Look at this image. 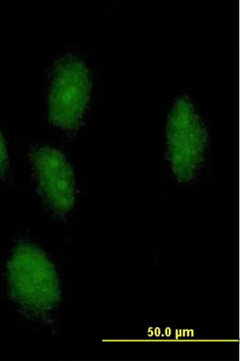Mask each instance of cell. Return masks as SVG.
<instances>
[{"label": "cell", "instance_id": "obj_1", "mask_svg": "<svg viewBox=\"0 0 240 361\" xmlns=\"http://www.w3.org/2000/svg\"><path fill=\"white\" fill-rule=\"evenodd\" d=\"M5 296L28 321L42 327L56 322L63 291L56 264L31 237L18 236L3 264Z\"/></svg>", "mask_w": 240, "mask_h": 361}, {"label": "cell", "instance_id": "obj_2", "mask_svg": "<svg viewBox=\"0 0 240 361\" xmlns=\"http://www.w3.org/2000/svg\"><path fill=\"white\" fill-rule=\"evenodd\" d=\"M165 142V159L177 182H197L208 161L211 137L206 120L187 94L178 95L168 113Z\"/></svg>", "mask_w": 240, "mask_h": 361}, {"label": "cell", "instance_id": "obj_3", "mask_svg": "<svg viewBox=\"0 0 240 361\" xmlns=\"http://www.w3.org/2000/svg\"><path fill=\"white\" fill-rule=\"evenodd\" d=\"M47 79L48 121L75 136L83 128L91 104L92 71L81 57L67 52L54 60Z\"/></svg>", "mask_w": 240, "mask_h": 361}, {"label": "cell", "instance_id": "obj_4", "mask_svg": "<svg viewBox=\"0 0 240 361\" xmlns=\"http://www.w3.org/2000/svg\"><path fill=\"white\" fill-rule=\"evenodd\" d=\"M32 178L45 212L57 222L67 221L76 206L75 171L56 147L35 145L30 148Z\"/></svg>", "mask_w": 240, "mask_h": 361}, {"label": "cell", "instance_id": "obj_5", "mask_svg": "<svg viewBox=\"0 0 240 361\" xmlns=\"http://www.w3.org/2000/svg\"><path fill=\"white\" fill-rule=\"evenodd\" d=\"M0 180L6 183H9L12 180L7 142L1 133H0Z\"/></svg>", "mask_w": 240, "mask_h": 361}]
</instances>
